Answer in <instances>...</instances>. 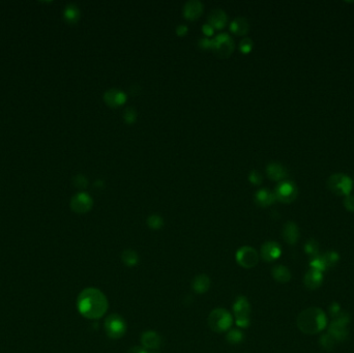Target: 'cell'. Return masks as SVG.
Returning a JSON list of instances; mask_svg holds the SVG:
<instances>
[{
	"instance_id": "cell-37",
	"label": "cell",
	"mask_w": 354,
	"mask_h": 353,
	"mask_svg": "<svg viewBox=\"0 0 354 353\" xmlns=\"http://www.w3.org/2000/svg\"><path fill=\"white\" fill-rule=\"evenodd\" d=\"M199 46L202 48V49H212L213 48V39H209V38H203L200 39L199 41Z\"/></svg>"
},
{
	"instance_id": "cell-39",
	"label": "cell",
	"mask_w": 354,
	"mask_h": 353,
	"mask_svg": "<svg viewBox=\"0 0 354 353\" xmlns=\"http://www.w3.org/2000/svg\"><path fill=\"white\" fill-rule=\"evenodd\" d=\"M202 30H203V32H204V34H205L207 36H211V35H213L214 28H213L212 25H209V24L207 23V24H205V25L202 27Z\"/></svg>"
},
{
	"instance_id": "cell-16",
	"label": "cell",
	"mask_w": 354,
	"mask_h": 353,
	"mask_svg": "<svg viewBox=\"0 0 354 353\" xmlns=\"http://www.w3.org/2000/svg\"><path fill=\"white\" fill-rule=\"evenodd\" d=\"M228 21L227 15L221 9H215L211 12L208 16V24L214 29H222L226 25Z\"/></svg>"
},
{
	"instance_id": "cell-19",
	"label": "cell",
	"mask_w": 354,
	"mask_h": 353,
	"mask_svg": "<svg viewBox=\"0 0 354 353\" xmlns=\"http://www.w3.org/2000/svg\"><path fill=\"white\" fill-rule=\"evenodd\" d=\"M255 201L261 207H267L275 203L277 201V198L275 193L270 192L267 189H262L256 193Z\"/></svg>"
},
{
	"instance_id": "cell-10",
	"label": "cell",
	"mask_w": 354,
	"mask_h": 353,
	"mask_svg": "<svg viewBox=\"0 0 354 353\" xmlns=\"http://www.w3.org/2000/svg\"><path fill=\"white\" fill-rule=\"evenodd\" d=\"M93 205L92 198L84 192H80L71 200V208L76 213H86L89 212Z\"/></svg>"
},
{
	"instance_id": "cell-26",
	"label": "cell",
	"mask_w": 354,
	"mask_h": 353,
	"mask_svg": "<svg viewBox=\"0 0 354 353\" xmlns=\"http://www.w3.org/2000/svg\"><path fill=\"white\" fill-rule=\"evenodd\" d=\"M226 340L231 345H237L245 340V335L239 330H229L226 335Z\"/></svg>"
},
{
	"instance_id": "cell-29",
	"label": "cell",
	"mask_w": 354,
	"mask_h": 353,
	"mask_svg": "<svg viewBox=\"0 0 354 353\" xmlns=\"http://www.w3.org/2000/svg\"><path fill=\"white\" fill-rule=\"evenodd\" d=\"M310 266H311V269H315V270H318L320 272H322V271L327 269L326 263H325V261L323 259V256H319V255L311 260Z\"/></svg>"
},
{
	"instance_id": "cell-35",
	"label": "cell",
	"mask_w": 354,
	"mask_h": 353,
	"mask_svg": "<svg viewBox=\"0 0 354 353\" xmlns=\"http://www.w3.org/2000/svg\"><path fill=\"white\" fill-rule=\"evenodd\" d=\"M248 179L253 184H260L262 182V175L259 171L253 170L248 175Z\"/></svg>"
},
{
	"instance_id": "cell-7",
	"label": "cell",
	"mask_w": 354,
	"mask_h": 353,
	"mask_svg": "<svg viewBox=\"0 0 354 353\" xmlns=\"http://www.w3.org/2000/svg\"><path fill=\"white\" fill-rule=\"evenodd\" d=\"M236 262L241 267L250 269L255 267L259 262V254L252 247H241L235 254Z\"/></svg>"
},
{
	"instance_id": "cell-34",
	"label": "cell",
	"mask_w": 354,
	"mask_h": 353,
	"mask_svg": "<svg viewBox=\"0 0 354 353\" xmlns=\"http://www.w3.org/2000/svg\"><path fill=\"white\" fill-rule=\"evenodd\" d=\"M74 184L79 189H85L87 187L88 182H87V179L85 178V176H83L81 174H78L74 177Z\"/></svg>"
},
{
	"instance_id": "cell-4",
	"label": "cell",
	"mask_w": 354,
	"mask_h": 353,
	"mask_svg": "<svg viewBox=\"0 0 354 353\" xmlns=\"http://www.w3.org/2000/svg\"><path fill=\"white\" fill-rule=\"evenodd\" d=\"M251 304L246 296H237L233 303V313L235 316V323L238 327L247 328L251 324Z\"/></svg>"
},
{
	"instance_id": "cell-14",
	"label": "cell",
	"mask_w": 354,
	"mask_h": 353,
	"mask_svg": "<svg viewBox=\"0 0 354 353\" xmlns=\"http://www.w3.org/2000/svg\"><path fill=\"white\" fill-rule=\"evenodd\" d=\"M142 347L145 349H158L163 344L162 336L154 331L144 332L141 335Z\"/></svg>"
},
{
	"instance_id": "cell-20",
	"label": "cell",
	"mask_w": 354,
	"mask_h": 353,
	"mask_svg": "<svg viewBox=\"0 0 354 353\" xmlns=\"http://www.w3.org/2000/svg\"><path fill=\"white\" fill-rule=\"evenodd\" d=\"M211 279L207 275H199L194 278L192 282V288L196 293L203 294L206 293L211 288Z\"/></svg>"
},
{
	"instance_id": "cell-13",
	"label": "cell",
	"mask_w": 354,
	"mask_h": 353,
	"mask_svg": "<svg viewBox=\"0 0 354 353\" xmlns=\"http://www.w3.org/2000/svg\"><path fill=\"white\" fill-rule=\"evenodd\" d=\"M203 13V4L198 0H190L183 6V16L184 18L194 21L200 18Z\"/></svg>"
},
{
	"instance_id": "cell-8",
	"label": "cell",
	"mask_w": 354,
	"mask_h": 353,
	"mask_svg": "<svg viewBox=\"0 0 354 353\" xmlns=\"http://www.w3.org/2000/svg\"><path fill=\"white\" fill-rule=\"evenodd\" d=\"M234 50V43L227 34H221L213 39L212 51L221 58H227Z\"/></svg>"
},
{
	"instance_id": "cell-22",
	"label": "cell",
	"mask_w": 354,
	"mask_h": 353,
	"mask_svg": "<svg viewBox=\"0 0 354 353\" xmlns=\"http://www.w3.org/2000/svg\"><path fill=\"white\" fill-rule=\"evenodd\" d=\"M230 29L233 34H235L237 35H247L248 30H250V24H248L246 18L238 17L235 20L232 21Z\"/></svg>"
},
{
	"instance_id": "cell-25",
	"label": "cell",
	"mask_w": 354,
	"mask_h": 353,
	"mask_svg": "<svg viewBox=\"0 0 354 353\" xmlns=\"http://www.w3.org/2000/svg\"><path fill=\"white\" fill-rule=\"evenodd\" d=\"M139 255L134 250H124L122 253V261L128 267L136 266L139 263Z\"/></svg>"
},
{
	"instance_id": "cell-24",
	"label": "cell",
	"mask_w": 354,
	"mask_h": 353,
	"mask_svg": "<svg viewBox=\"0 0 354 353\" xmlns=\"http://www.w3.org/2000/svg\"><path fill=\"white\" fill-rule=\"evenodd\" d=\"M272 277L279 283H287L291 280V272L284 265H277L272 269Z\"/></svg>"
},
{
	"instance_id": "cell-40",
	"label": "cell",
	"mask_w": 354,
	"mask_h": 353,
	"mask_svg": "<svg viewBox=\"0 0 354 353\" xmlns=\"http://www.w3.org/2000/svg\"><path fill=\"white\" fill-rule=\"evenodd\" d=\"M176 34L178 35H180V36L186 35L188 34V27L184 26V25L177 26V28H176Z\"/></svg>"
},
{
	"instance_id": "cell-33",
	"label": "cell",
	"mask_w": 354,
	"mask_h": 353,
	"mask_svg": "<svg viewBox=\"0 0 354 353\" xmlns=\"http://www.w3.org/2000/svg\"><path fill=\"white\" fill-rule=\"evenodd\" d=\"M124 118L126 124H134L137 119V112L133 108H127L124 112Z\"/></svg>"
},
{
	"instance_id": "cell-18",
	"label": "cell",
	"mask_w": 354,
	"mask_h": 353,
	"mask_svg": "<svg viewBox=\"0 0 354 353\" xmlns=\"http://www.w3.org/2000/svg\"><path fill=\"white\" fill-rule=\"evenodd\" d=\"M329 335L336 341H344L348 335L347 324H345L340 321L333 320V322L329 325Z\"/></svg>"
},
{
	"instance_id": "cell-11",
	"label": "cell",
	"mask_w": 354,
	"mask_h": 353,
	"mask_svg": "<svg viewBox=\"0 0 354 353\" xmlns=\"http://www.w3.org/2000/svg\"><path fill=\"white\" fill-rule=\"evenodd\" d=\"M282 254L281 247L275 242H266L262 245L260 255L261 258L266 262H272L277 260Z\"/></svg>"
},
{
	"instance_id": "cell-5",
	"label": "cell",
	"mask_w": 354,
	"mask_h": 353,
	"mask_svg": "<svg viewBox=\"0 0 354 353\" xmlns=\"http://www.w3.org/2000/svg\"><path fill=\"white\" fill-rule=\"evenodd\" d=\"M327 188L336 195L347 197L350 195L353 184L347 175L343 173L333 174L327 180Z\"/></svg>"
},
{
	"instance_id": "cell-36",
	"label": "cell",
	"mask_w": 354,
	"mask_h": 353,
	"mask_svg": "<svg viewBox=\"0 0 354 353\" xmlns=\"http://www.w3.org/2000/svg\"><path fill=\"white\" fill-rule=\"evenodd\" d=\"M344 206L347 211L354 212V197L353 196H347L344 199Z\"/></svg>"
},
{
	"instance_id": "cell-17",
	"label": "cell",
	"mask_w": 354,
	"mask_h": 353,
	"mask_svg": "<svg viewBox=\"0 0 354 353\" xmlns=\"http://www.w3.org/2000/svg\"><path fill=\"white\" fill-rule=\"evenodd\" d=\"M303 283H304L305 287L311 289V290L319 288L323 283L322 272H320L315 269H310L304 276Z\"/></svg>"
},
{
	"instance_id": "cell-9",
	"label": "cell",
	"mask_w": 354,
	"mask_h": 353,
	"mask_svg": "<svg viewBox=\"0 0 354 353\" xmlns=\"http://www.w3.org/2000/svg\"><path fill=\"white\" fill-rule=\"evenodd\" d=\"M275 195L278 201L282 203H291L299 195V191L291 181H282L276 188Z\"/></svg>"
},
{
	"instance_id": "cell-6",
	"label": "cell",
	"mask_w": 354,
	"mask_h": 353,
	"mask_svg": "<svg viewBox=\"0 0 354 353\" xmlns=\"http://www.w3.org/2000/svg\"><path fill=\"white\" fill-rule=\"evenodd\" d=\"M105 331L107 335L111 339H120L126 333V322L125 320L117 314H112L105 320Z\"/></svg>"
},
{
	"instance_id": "cell-32",
	"label": "cell",
	"mask_w": 354,
	"mask_h": 353,
	"mask_svg": "<svg viewBox=\"0 0 354 353\" xmlns=\"http://www.w3.org/2000/svg\"><path fill=\"white\" fill-rule=\"evenodd\" d=\"M239 49L240 51L247 54V53H250L253 49V41L251 38H244L243 41L240 42L239 44Z\"/></svg>"
},
{
	"instance_id": "cell-38",
	"label": "cell",
	"mask_w": 354,
	"mask_h": 353,
	"mask_svg": "<svg viewBox=\"0 0 354 353\" xmlns=\"http://www.w3.org/2000/svg\"><path fill=\"white\" fill-rule=\"evenodd\" d=\"M126 353H148V352L144 347L135 346V347H132L131 349H128Z\"/></svg>"
},
{
	"instance_id": "cell-23",
	"label": "cell",
	"mask_w": 354,
	"mask_h": 353,
	"mask_svg": "<svg viewBox=\"0 0 354 353\" xmlns=\"http://www.w3.org/2000/svg\"><path fill=\"white\" fill-rule=\"evenodd\" d=\"M63 18L67 23L71 24V25H74V24H76L80 20L79 7L74 3L67 5L63 11Z\"/></svg>"
},
{
	"instance_id": "cell-12",
	"label": "cell",
	"mask_w": 354,
	"mask_h": 353,
	"mask_svg": "<svg viewBox=\"0 0 354 353\" xmlns=\"http://www.w3.org/2000/svg\"><path fill=\"white\" fill-rule=\"evenodd\" d=\"M104 101L109 107L117 108L125 103L126 95L119 89H110L104 93Z\"/></svg>"
},
{
	"instance_id": "cell-31",
	"label": "cell",
	"mask_w": 354,
	"mask_h": 353,
	"mask_svg": "<svg viewBox=\"0 0 354 353\" xmlns=\"http://www.w3.org/2000/svg\"><path fill=\"white\" fill-rule=\"evenodd\" d=\"M335 339L331 335H323L320 338V344L326 350H333L335 347Z\"/></svg>"
},
{
	"instance_id": "cell-15",
	"label": "cell",
	"mask_w": 354,
	"mask_h": 353,
	"mask_svg": "<svg viewBox=\"0 0 354 353\" xmlns=\"http://www.w3.org/2000/svg\"><path fill=\"white\" fill-rule=\"evenodd\" d=\"M282 235L285 242L289 245H295L300 238V230L297 225L293 222H287L282 231Z\"/></svg>"
},
{
	"instance_id": "cell-41",
	"label": "cell",
	"mask_w": 354,
	"mask_h": 353,
	"mask_svg": "<svg viewBox=\"0 0 354 353\" xmlns=\"http://www.w3.org/2000/svg\"><path fill=\"white\" fill-rule=\"evenodd\" d=\"M353 197H354V195H353Z\"/></svg>"
},
{
	"instance_id": "cell-30",
	"label": "cell",
	"mask_w": 354,
	"mask_h": 353,
	"mask_svg": "<svg viewBox=\"0 0 354 353\" xmlns=\"http://www.w3.org/2000/svg\"><path fill=\"white\" fill-rule=\"evenodd\" d=\"M322 256H323V259H324V261L326 263L327 268L335 266L336 264L339 262V259H340V256L336 252H327L326 254H324Z\"/></svg>"
},
{
	"instance_id": "cell-28",
	"label": "cell",
	"mask_w": 354,
	"mask_h": 353,
	"mask_svg": "<svg viewBox=\"0 0 354 353\" xmlns=\"http://www.w3.org/2000/svg\"><path fill=\"white\" fill-rule=\"evenodd\" d=\"M304 251L307 253L311 258H315L318 256L319 253V245L315 239H310L309 242L304 246Z\"/></svg>"
},
{
	"instance_id": "cell-3",
	"label": "cell",
	"mask_w": 354,
	"mask_h": 353,
	"mask_svg": "<svg viewBox=\"0 0 354 353\" xmlns=\"http://www.w3.org/2000/svg\"><path fill=\"white\" fill-rule=\"evenodd\" d=\"M208 325L215 333L228 332L233 325V317L227 310L214 309L208 316Z\"/></svg>"
},
{
	"instance_id": "cell-2",
	"label": "cell",
	"mask_w": 354,
	"mask_h": 353,
	"mask_svg": "<svg viewBox=\"0 0 354 353\" xmlns=\"http://www.w3.org/2000/svg\"><path fill=\"white\" fill-rule=\"evenodd\" d=\"M326 324V316L319 308H309L302 311L297 317V326L307 335H315L322 332Z\"/></svg>"
},
{
	"instance_id": "cell-1",
	"label": "cell",
	"mask_w": 354,
	"mask_h": 353,
	"mask_svg": "<svg viewBox=\"0 0 354 353\" xmlns=\"http://www.w3.org/2000/svg\"><path fill=\"white\" fill-rule=\"evenodd\" d=\"M108 300L96 288H86L80 292L77 299V309L80 314L87 319H100L108 311Z\"/></svg>"
},
{
	"instance_id": "cell-27",
	"label": "cell",
	"mask_w": 354,
	"mask_h": 353,
	"mask_svg": "<svg viewBox=\"0 0 354 353\" xmlns=\"http://www.w3.org/2000/svg\"><path fill=\"white\" fill-rule=\"evenodd\" d=\"M147 225L152 230H159L164 226V220L162 216L159 214H151L147 219Z\"/></svg>"
},
{
	"instance_id": "cell-21",
	"label": "cell",
	"mask_w": 354,
	"mask_h": 353,
	"mask_svg": "<svg viewBox=\"0 0 354 353\" xmlns=\"http://www.w3.org/2000/svg\"><path fill=\"white\" fill-rule=\"evenodd\" d=\"M266 173L270 179L275 180V181H279L285 177L287 172L283 165L277 163V162H273L267 166Z\"/></svg>"
}]
</instances>
